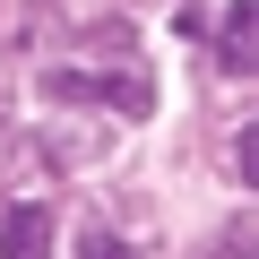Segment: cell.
<instances>
[{
	"label": "cell",
	"instance_id": "1",
	"mask_svg": "<svg viewBox=\"0 0 259 259\" xmlns=\"http://www.w3.org/2000/svg\"><path fill=\"white\" fill-rule=\"evenodd\" d=\"M44 95H61V104H121V112L156 104L147 69H44Z\"/></svg>",
	"mask_w": 259,
	"mask_h": 259
},
{
	"label": "cell",
	"instance_id": "2",
	"mask_svg": "<svg viewBox=\"0 0 259 259\" xmlns=\"http://www.w3.org/2000/svg\"><path fill=\"white\" fill-rule=\"evenodd\" d=\"M216 61H225L233 78L259 61V9H250V0H233V9H225V26H216Z\"/></svg>",
	"mask_w": 259,
	"mask_h": 259
},
{
	"label": "cell",
	"instance_id": "3",
	"mask_svg": "<svg viewBox=\"0 0 259 259\" xmlns=\"http://www.w3.org/2000/svg\"><path fill=\"white\" fill-rule=\"evenodd\" d=\"M0 259H52V216H44V207H9V225H0Z\"/></svg>",
	"mask_w": 259,
	"mask_h": 259
},
{
	"label": "cell",
	"instance_id": "4",
	"mask_svg": "<svg viewBox=\"0 0 259 259\" xmlns=\"http://www.w3.org/2000/svg\"><path fill=\"white\" fill-rule=\"evenodd\" d=\"M78 259H139V250H130V242H121V233H112V225H95V233H87V250H78Z\"/></svg>",
	"mask_w": 259,
	"mask_h": 259
}]
</instances>
